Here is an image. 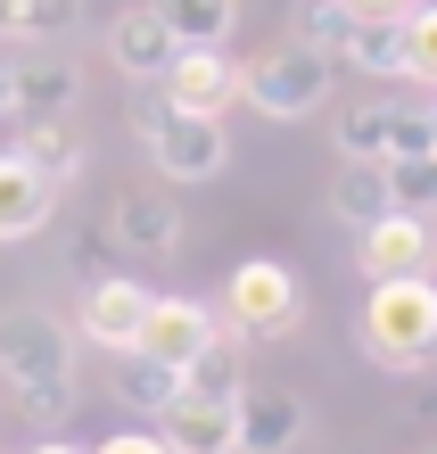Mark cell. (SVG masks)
Listing matches in <instances>:
<instances>
[{"label": "cell", "instance_id": "26", "mask_svg": "<svg viewBox=\"0 0 437 454\" xmlns=\"http://www.w3.org/2000/svg\"><path fill=\"white\" fill-rule=\"evenodd\" d=\"M388 199L404 207V215L437 223V149L429 157H388Z\"/></svg>", "mask_w": 437, "mask_h": 454}, {"label": "cell", "instance_id": "2", "mask_svg": "<svg viewBox=\"0 0 437 454\" xmlns=\"http://www.w3.org/2000/svg\"><path fill=\"white\" fill-rule=\"evenodd\" d=\"M331 83H339V59H322L306 42H264L256 59H239V99L272 124H297V116H322L331 108Z\"/></svg>", "mask_w": 437, "mask_h": 454}, {"label": "cell", "instance_id": "20", "mask_svg": "<svg viewBox=\"0 0 437 454\" xmlns=\"http://www.w3.org/2000/svg\"><path fill=\"white\" fill-rule=\"evenodd\" d=\"M331 215L347 231H371L379 215H396V199H388V166H347L339 157V182H331Z\"/></svg>", "mask_w": 437, "mask_h": 454}, {"label": "cell", "instance_id": "5", "mask_svg": "<svg viewBox=\"0 0 437 454\" xmlns=\"http://www.w3.org/2000/svg\"><path fill=\"white\" fill-rule=\"evenodd\" d=\"M0 380H9V388L74 380V331L50 306H9V314H0Z\"/></svg>", "mask_w": 437, "mask_h": 454}, {"label": "cell", "instance_id": "18", "mask_svg": "<svg viewBox=\"0 0 437 454\" xmlns=\"http://www.w3.org/2000/svg\"><path fill=\"white\" fill-rule=\"evenodd\" d=\"M248 388V356H239L231 331H215L199 356L182 364V396H207V405H231V396Z\"/></svg>", "mask_w": 437, "mask_h": 454}, {"label": "cell", "instance_id": "17", "mask_svg": "<svg viewBox=\"0 0 437 454\" xmlns=\"http://www.w3.org/2000/svg\"><path fill=\"white\" fill-rule=\"evenodd\" d=\"M9 149H17L42 182H59V191L91 166V149H83V132H74V116H66V124H17V141H9Z\"/></svg>", "mask_w": 437, "mask_h": 454}, {"label": "cell", "instance_id": "3", "mask_svg": "<svg viewBox=\"0 0 437 454\" xmlns=\"http://www.w3.org/2000/svg\"><path fill=\"white\" fill-rule=\"evenodd\" d=\"M223 323H231V339H289L306 323V281H297V264L239 256L231 281H223Z\"/></svg>", "mask_w": 437, "mask_h": 454}, {"label": "cell", "instance_id": "4", "mask_svg": "<svg viewBox=\"0 0 437 454\" xmlns=\"http://www.w3.org/2000/svg\"><path fill=\"white\" fill-rule=\"evenodd\" d=\"M339 157L347 166H388V157H429L437 132H429V108H404V99H355L339 108Z\"/></svg>", "mask_w": 437, "mask_h": 454}, {"label": "cell", "instance_id": "27", "mask_svg": "<svg viewBox=\"0 0 437 454\" xmlns=\"http://www.w3.org/2000/svg\"><path fill=\"white\" fill-rule=\"evenodd\" d=\"M74 405H83V388H74V380H50V388H17V413L34 421L42 438H66Z\"/></svg>", "mask_w": 437, "mask_h": 454}, {"label": "cell", "instance_id": "30", "mask_svg": "<svg viewBox=\"0 0 437 454\" xmlns=\"http://www.w3.org/2000/svg\"><path fill=\"white\" fill-rule=\"evenodd\" d=\"M25 454H91V446H74V438H34Z\"/></svg>", "mask_w": 437, "mask_h": 454}, {"label": "cell", "instance_id": "11", "mask_svg": "<svg viewBox=\"0 0 437 454\" xmlns=\"http://www.w3.org/2000/svg\"><path fill=\"white\" fill-rule=\"evenodd\" d=\"M174 34H166V17L149 9V0H132V9L107 17V67L124 74L132 91H149V83H166V67H174Z\"/></svg>", "mask_w": 437, "mask_h": 454}, {"label": "cell", "instance_id": "24", "mask_svg": "<svg viewBox=\"0 0 437 454\" xmlns=\"http://www.w3.org/2000/svg\"><path fill=\"white\" fill-rule=\"evenodd\" d=\"M396 34H404V59H396V74H404V83H421V91H437V0L404 9V17H396Z\"/></svg>", "mask_w": 437, "mask_h": 454}, {"label": "cell", "instance_id": "23", "mask_svg": "<svg viewBox=\"0 0 437 454\" xmlns=\"http://www.w3.org/2000/svg\"><path fill=\"white\" fill-rule=\"evenodd\" d=\"M347 34H355V9H347V0H297V9H289V42L322 50V59H339Z\"/></svg>", "mask_w": 437, "mask_h": 454}, {"label": "cell", "instance_id": "7", "mask_svg": "<svg viewBox=\"0 0 437 454\" xmlns=\"http://www.w3.org/2000/svg\"><path fill=\"white\" fill-rule=\"evenodd\" d=\"M157 99H166L174 116H231L239 108V59L231 50H174Z\"/></svg>", "mask_w": 437, "mask_h": 454}, {"label": "cell", "instance_id": "31", "mask_svg": "<svg viewBox=\"0 0 437 454\" xmlns=\"http://www.w3.org/2000/svg\"><path fill=\"white\" fill-rule=\"evenodd\" d=\"M9 74H17V59L0 50V116H9Z\"/></svg>", "mask_w": 437, "mask_h": 454}, {"label": "cell", "instance_id": "8", "mask_svg": "<svg viewBox=\"0 0 437 454\" xmlns=\"http://www.w3.org/2000/svg\"><path fill=\"white\" fill-rule=\"evenodd\" d=\"M437 264V223H421V215H379L371 231H355V273L363 281H413V273H429Z\"/></svg>", "mask_w": 437, "mask_h": 454}, {"label": "cell", "instance_id": "25", "mask_svg": "<svg viewBox=\"0 0 437 454\" xmlns=\"http://www.w3.org/2000/svg\"><path fill=\"white\" fill-rule=\"evenodd\" d=\"M116 396L132 413H157L166 396H182V372L174 364H149V356H116Z\"/></svg>", "mask_w": 437, "mask_h": 454}, {"label": "cell", "instance_id": "6", "mask_svg": "<svg viewBox=\"0 0 437 454\" xmlns=\"http://www.w3.org/2000/svg\"><path fill=\"white\" fill-rule=\"evenodd\" d=\"M149 166L166 174V182H215L231 166V132H223V116H157L149 124Z\"/></svg>", "mask_w": 437, "mask_h": 454}, {"label": "cell", "instance_id": "29", "mask_svg": "<svg viewBox=\"0 0 437 454\" xmlns=\"http://www.w3.org/2000/svg\"><path fill=\"white\" fill-rule=\"evenodd\" d=\"M355 17H404V9H421V0H347Z\"/></svg>", "mask_w": 437, "mask_h": 454}, {"label": "cell", "instance_id": "32", "mask_svg": "<svg viewBox=\"0 0 437 454\" xmlns=\"http://www.w3.org/2000/svg\"><path fill=\"white\" fill-rule=\"evenodd\" d=\"M413 454H437V446H413Z\"/></svg>", "mask_w": 437, "mask_h": 454}, {"label": "cell", "instance_id": "19", "mask_svg": "<svg viewBox=\"0 0 437 454\" xmlns=\"http://www.w3.org/2000/svg\"><path fill=\"white\" fill-rule=\"evenodd\" d=\"M182 50H223L239 34V0H149Z\"/></svg>", "mask_w": 437, "mask_h": 454}, {"label": "cell", "instance_id": "14", "mask_svg": "<svg viewBox=\"0 0 437 454\" xmlns=\"http://www.w3.org/2000/svg\"><path fill=\"white\" fill-rule=\"evenodd\" d=\"M107 239H116L124 256H174L182 248V207L157 199V191H124L107 207Z\"/></svg>", "mask_w": 437, "mask_h": 454}, {"label": "cell", "instance_id": "13", "mask_svg": "<svg viewBox=\"0 0 437 454\" xmlns=\"http://www.w3.org/2000/svg\"><path fill=\"white\" fill-rule=\"evenodd\" d=\"M215 331H223V323L207 314V298H149V314H141V347H132V356H149V364H174V372H182Z\"/></svg>", "mask_w": 437, "mask_h": 454}, {"label": "cell", "instance_id": "21", "mask_svg": "<svg viewBox=\"0 0 437 454\" xmlns=\"http://www.w3.org/2000/svg\"><path fill=\"white\" fill-rule=\"evenodd\" d=\"M83 25V0H0V42H66Z\"/></svg>", "mask_w": 437, "mask_h": 454}, {"label": "cell", "instance_id": "9", "mask_svg": "<svg viewBox=\"0 0 437 454\" xmlns=\"http://www.w3.org/2000/svg\"><path fill=\"white\" fill-rule=\"evenodd\" d=\"M83 108V67L59 59V50H34V59H17L9 74V116L17 124H66Z\"/></svg>", "mask_w": 437, "mask_h": 454}, {"label": "cell", "instance_id": "10", "mask_svg": "<svg viewBox=\"0 0 437 454\" xmlns=\"http://www.w3.org/2000/svg\"><path fill=\"white\" fill-rule=\"evenodd\" d=\"M149 298H157V289H141L132 273H99V281L83 289V314H74V339L107 347V356H132V347H141V314H149Z\"/></svg>", "mask_w": 437, "mask_h": 454}, {"label": "cell", "instance_id": "28", "mask_svg": "<svg viewBox=\"0 0 437 454\" xmlns=\"http://www.w3.org/2000/svg\"><path fill=\"white\" fill-rule=\"evenodd\" d=\"M91 454H166V438H157V430H116V438H99Z\"/></svg>", "mask_w": 437, "mask_h": 454}, {"label": "cell", "instance_id": "16", "mask_svg": "<svg viewBox=\"0 0 437 454\" xmlns=\"http://www.w3.org/2000/svg\"><path fill=\"white\" fill-rule=\"evenodd\" d=\"M157 438H166V454H239L231 405H207V396H166L157 405Z\"/></svg>", "mask_w": 437, "mask_h": 454}, {"label": "cell", "instance_id": "15", "mask_svg": "<svg viewBox=\"0 0 437 454\" xmlns=\"http://www.w3.org/2000/svg\"><path fill=\"white\" fill-rule=\"evenodd\" d=\"M50 215H59V182H42L17 149H0V248L9 239H34Z\"/></svg>", "mask_w": 437, "mask_h": 454}, {"label": "cell", "instance_id": "33", "mask_svg": "<svg viewBox=\"0 0 437 454\" xmlns=\"http://www.w3.org/2000/svg\"><path fill=\"white\" fill-rule=\"evenodd\" d=\"M429 132H437V108H429Z\"/></svg>", "mask_w": 437, "mask_h": 454}, {"label": "cell", "instance_id": "12", "mask_svg": "<svg viewBox=\"0 0 437 454\" xmlns=\"http://www.w3.org/2000/svg\"><path fill=\"white\" fill-rule=\"evenodd\" d=\"M231 438H239V454H289L306 438V396L297 388H239L231 396Z\"/></svg>", "mask_w": 437, "mask_h": 454}, {"label": "cell", "instance_id": "1", "mask_svg": "<svg viewBox=\"0 0 437 454\" xmlns=\"http://www.w3.org/2000/svg\"><path fill=\"white\" fill-rule=\"evenodd\" d=\"M355 339H363V356L379 372H437V273L371 281Z\"/></svg>", "mask_w": 437, "mask_h": 454}, {"label": "cell", "instance_id": "22", "mask_svg": "<svg viewBox=\"0 0 437 454\" xmlns=\"http://www.w3.org/2000/svg\"><path fill=\"white\" fill-rule=\"evenodd\" d=\"M396 59H404L396 17H355V34H347V50H339V67H355V74H379V83H388V74H396Z\"/></svg>", "mask_w": 437, "mask_h": 454}]
</instances>
